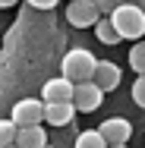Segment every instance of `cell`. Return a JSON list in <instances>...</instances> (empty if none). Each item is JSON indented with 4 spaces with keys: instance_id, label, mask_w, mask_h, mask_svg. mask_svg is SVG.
I'll use <instances>...</instances> for the list:
<instances>
[{
    "instance_id": "cell-1",
    "label": "cell",
    "mask_w": 145,
    "mask_h": 148,
    "mask_svg": "<svg viewBox=\"0 0 145 148\" xmlns=\"http://www.w3.org/2000/svg\"><path fill=\"white\" fill-rule=\"evenodd\" d=\"M107 19L114 22V29L120 32L123 41H139L145 35V13H142V6H139L136 0L120 3L114 13H107Z\"/></svg>"
},
{
    "instance_id": "cell-2",
    "label": "cell",
    "mask_w": 145,
    "mask_h": 148,
    "mask_svg": "<svg viewBox=\"0 0 145 148\" xmlns=\"http://www.w3.org/2000/svg\"><path fill=\"white\" fill-rule=\"evenodd\" d=\"M95 66H98V60H95L91 51L73 47V51H66L63 60H60V76H66L69 82H88V79L95 76Z\"/></svg>"
},
{
    "instance_id": "cell-3",
    "label": "cell",
    "mask_w": 145,
    "mask_h": 148,
    "mask_svg": "<svg viewBox=\"0 0 145 148\" xmlns=\"http://www.w3.org/2000/svg\"><path fill=\"white\" fill-rule=\"evenodd\" d=\"M101 19V10L95 6V0H69L66 6V22L73 29H95V22Z\"/></svg>"
},
{
    "instance_id": "cell-4",
    "label": "cell",
    "mask_w": 145,
    "mask_h": 148,
    "mask_svg": "<svg viewBox=\"0 0 145 148\" xmlns=\"http://www.w3.org/2000/svg\"><path fill=\"white\" fill-rule=\"evenodd\" d=\"M73 104L79 114H95L101 104H104V88L95 85V79L88 82H76V91H73Z\"/></svg>"
},
{
    "instance_id": "cell-5",
    "label": "cell",
    "mask_w": 145,
    "mask_h": 148,
    "mask_svg": "<svg viewBox=\"0 0 145 148\" xmlns=\"http://www.w3.org/2000/svg\"><path fill=\"white\" fill-rule=\"evenodd\" d=\"M10 117H13L16 126H35V123L44 120V101H38V98H22V101L13 104Z\"/></svg>"
},
{
    "instance_id": "cell-6",
    "label": "cell",
    "mask_w": 145,
    "mask_h": 148,
    "mask_svg": "<svg viewBox=\"0 0 145 148\" xmlns=\"http://www.w3.org/2000/svg\"><path fill=\"white\" fill-rule=\"evenodd\" d=\"M76 114L79 110L73 101H44V123L51 126H73Z\"/></svg>"
},
{
    "instance_id": "cell-7",
    "label": "cell",
    "mask_w": 145,
    "mask_h": 148,
    "mask_svg": "<svg viewBox=\"0 0 145 148\" xmlns=\"http://www.w3.org/2000/svg\"><path fill=\"white\" fill-rule=\"evenodd\" d=\"M95 85L98 88H104V95L107 91L120 88V79H123V73H120V66H117L114 60H98V66H95Z\"/></svg>"
},
{
    "instance_id": "cell-8",
    "label": "cell",
    "mask_w": 145,
    "mask_h": 148,
    "mask_svg": "<svg viewBox=\"0 0 145 148\" xmlns=\"http://www.w3.org/2000/svg\"><path fill=\"white\" fill-rule=\"evenodd\" d=\"M98 129H101V136L107 139V145H123V142H129V136H133V123L123 120V117L104 120Z\"/></svg>"
},
{
    "instance_id": "cell-9",
    "label": "cell",
    "mask_w": 145,
    "mask_h": 148,
    "mask_svg": "<svg viewBox=\"0 0 145 148\" xmlns=\"http://www.w3.org/2000/svg\"><path fill=\"white\" fill-rule=\"evenodd\" d=\"M73 91H76V82H69L66 76H54L44 82L41 101H73Z\"/></svg>"
},
{
    "instance_id": "cell-10",
    "label": "cell",
    "mask_w": 145,
    "mask_h": 148,
    "mask_svg": "<svg viewBox=\"0 0 145 148\" xmlns=\"http://www.w3.org/2000/svg\"><path fill=\"white\" fill-rule=\"evenodd\" d=\"M16 145L19 148H51L47 136H44V126H19L16 129Z\"/></svg>"
},
{
    "instance_id": "cell-11",
    "label": "cell",
    "mask_w": 145,
    "mask_h": 148,
    "mask_svg": "<svg viewBox=\"0 0 145 148\" xmlns=\"http://www.w3.org/2000/svg\"><path fill=\"white\" fill-rule=\"evenodd\" d=\"M95 35H98V41H101V44H117V41H123L111 19H98V22H95Z\"/></svg>"
},
{
    "instance_id": "cell-12",
    "label": "cell",
    "mask_w": 145,
    "mask_h": 148,
    "mask_svg": "<svg viewBox=\"0 0 145 148\" xmlns=\"http://www.w3.org/2000/svg\"><path fill=\"white\" fill-rule=\"evenodd\" d=\"M76 148H107V139L101 136V129H85L76 136Z\"/></svg>"
},
{
    "instance_id": "cell-13",
    "label": "cell",
    "mask_w": 145,
    "mask_h": 148,
    "mask_svg": "<svg viewBox=\"0 0 145 148\" xmlns=\"http://www.w3.org/2000/svg\"><path fill=\"white\" fill-rule=\"evenodd\" d=\"M129 66H133L136 76H145V41L142 38H139V41L133 44V51H129Z\"/></svg>"
},
{
    "instance_id": "cell-14",
    "label": "cell",
    "mask_w": 145,
    "mask_h": 148,
    "mask_svg": "<svg viewBox=\"0 0 145 148\" xmlns=\"http://www.w3.org/2000/svg\"><path fill=\"white\" fill-rule=\"evenodd\" d=\"M16 123H13V117H6V120H0V148H6V145H13L16 142Z\"/></svg>"
},
{
    "instance_id": "cell-15",
    "label": "cell",
    "mask_w": 145,
    "mask_h": 148,
    "mask_svg": "<svg viewBox=\"0 0 145 148\" xmlns=\"http://www.w3.org/2000/svg\"><path fill=\"white\" fill-rule=\"evenodd\" d=\"M133 101L145 110V76H139V79L133 82Z\"/></svg>"
},
{
    "instance_id": "cell-16",
    "label": "cell",
    "mask_w": 145,
    "mask_h": 148,
    "mask_svg": "<svg viewBox=\"0 0 145 148\" xmlns=\"http://www.w3.org/2000/svg\"><path fill=\"white\" fill-rule=\"evenodd\" d=\"M120 3H126V0H95V6H98L101 13H114Z\"/></svg>"
},
{
    "instance_id": "cell-17",
    "label": "cell",
    "mask_w": 145,
    "mask_h": 148,
    "mask_svg": "<svg viewBox=\"0 0 145 148\" xmlns=\"http://www.w3.org/2000/svg\"><path fill=\"white\" fill-rule=\"evenodd\" d=\"M25 3H29L32 10H54L60 0H25Z\"/></svg>"
},
{
    "instance_id": "cell-18",
    "label": "cell",
    "mask_w": 145,
    "mask_h": 148,
    "mask_svg": "<svg viewBox=\"0 0 145 148\" xmlns=\"http://www.w3.org/2000/svg\"><path fill=\"white\" fill-rule=\"evenodd\" d=\"M13 3H19V0H0V10H10Z\"/></svg>"
},
{
    "instance_id": "cell-19",
    "label": "cell",
    "mask_w": 145,
    "mask_h": 148,
    "mask_svg": "<svg viewBox=\"0 0 145 148\" xmlns=\"http://www.w3.org/2000/svg\"><path fill=\"white\" fill-rule=\"evenodd\" d=\"M136 3H139V6H142V13H145V0H136Z\"/></svg>"
},
{
    "instance_id": "cell-20",
    "label": "cell",
    "mask_w": 145,
    "mask_h": 148,
    "mask_svg": "<svg viewBox=\"0 0 145 148\" xmlns=\"http://www.w3.org/2000/svg\"><path fill=\"white\" fill-rule=\"evenodd\" d=\"M107 148H126V142H123V145H107Z\"/></svg>"
},
{
    "instance_id": "cell-21",
    "label": "cell",
    "mask_w": 145,
    "mask_h": 148,
    "mask_svg": "<svg viewBox=\"0 0 145 148\" xmlns=\"http://www.w3.org/2000/svg\"><path fill=\"white\" fill-rule=\"evenodd\" d=\"M6 148H19V145H16V142H13V145H6Z\"/></svg>"
}]
</instances>
